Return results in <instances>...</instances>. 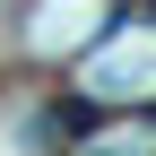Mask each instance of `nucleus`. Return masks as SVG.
I'll return each instance as SVG.
<instances>
[{
    "label": "nucleus",
    "instance_id": "obj_1",
    "mask_svg": "<svg viewBox=\"0 0 156 156\" xmlns=\"http://www.w3.org/2000/svg\"><path fill=\"white\" fill-rule=\"evenodd\" d=\"M78 87L87 95H147L156 87V9H139L113 44H95L87 69H78Z\"/></svg>",
    "mask_w": 156,
    "mask_h": 156
}]
</instances>
